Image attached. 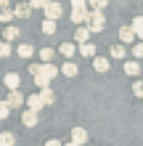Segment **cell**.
I'll return each mask as SVG.
<instances>
[{
    "mask_svg": "<svg viewBox=\"0 0 143 146\" xmlns=\"http://www.w3.org/2000/svg\"><path fill=\"white\" fill-rule=\"evenodd\" d=\"M132 56H135V61L143 58V45H135V48H132Z\"/></svg>",
    "mask_w": 143,
    "mask_h": 146,
    "instance_id": "obj_33",
    "label": "cell"
},
{
    "mask_svg": "<svg viewBox=\"0 0 143 146\" xmlns=\"http://www.w3.org/2000/svg\"><path fill=\"white\" fill-rule=\"evenodd\" d=\"M43 32H45V35H53V32H56V21L45 19V21H43Z\"/></svg>",
    "mask_w": 143,
    "mask_h": 146,
    "instance_id": "obj_27",
    "label": "cell"
},
{
    "mask_svg": "<svg viewBox=\"0 0 143 146\" xmlns=\"http://www.w3.org/2000/svg\"><path fill=\"white\" fill-rule=\"evenodd\" d=\"M35 85H37V88H50V80H48V77L45 74H35Z\"/></svg>",
    "mask_w": 143,
    "mask_h": 146,
    "instance_id": "obj_24",
    "label": "cell"
},
{
    "mask_svg": "<svg viewBox=\"0 0 143 146\" xmlns=\"http://www.w3.org/2000/svg\"><path fill=\"white\" fill-rule=\"evenodd\" d=\"M125 45H111V58H125Z\"/></svg>",
    "mask_w": 143,
    "mask_h": 146,
    "instance_id": "obj_25",
    "label": "cell"
},
{
    "mask_svg": "<svg viewBox=\"0 0 143 146\" xmlns=\"http://www.w3.org/2000/svg\"><path fill=\"white\" fill-rule=\"evenodd\" d=\"M37 98L43 101V106H48V104H53V101H56V96H53V90H50V88H40V96Z\"/></svg>",
    "mask_w": 143,
    "mask_h": 146,
    "instance_id": "obj_10",
    "label": "cell"
},
{
    "mask_svg": "<svg viewBox=\"0 0 143 146\" xmlns=\"http://www.w3.org/2000/svg\"><path fill=\"white\" fill-rule=\"evenodd\" d=\"M72 21H74V24H85V21H88V5L72 8Z\"/></svg>",
    "mask_w": 143,
    "mask_h": 146,
    "instance_id": "obj_6",
    "label": "cell"
},
{
    "mask_svg": "<svg viewBox=\"0 0 143 146\" xmlns=\"http://www.w3.org/2000/svg\"><path fill=\"white\" fill-rule=\"evenodd\" d=\"M16 53H19L21 58H29L32 53H35V48H32L29 42H24V45H19V48H16Z\"/></svg>",
    "mask_w": 143,
    "mask_h": 146,
    "instance_id": "obj_19",
    "label": "cell"
},
{
    "mask_svg": "<svg viewBox=\"0 0 143 146\" xmlns=\"http://www.w3.org/2000/svg\"><path fill=\"white\" fill-rule=\"evenodd\" d=\"M45 146H61V141H58V138H50V141H45Z\"/></svg>",
    "mask_w": 143,
    "mask_h": 146,
    "instance_id": "obj_35",
    "label": "cell"
},
{
    "mask_svg": "<svg viewBox=\"0 0 143 146\" xmlns=\"http://www.w3.org/2000/svg\"><path fill=\"white\" fill-rule=\"evenodd\" d=\"M8 3H11V0H0V8H8Z\"/></svg>",
    "mask_w": 143,
    "mask_h": 146,
    "instance_id": "obj_36",
    "label": "cell"
},
{
    "mask_svg": "<svg viewBox=\"0 0 143 146\" xmlns=\"http://www.w3.org/2000/svg\"><path fill=\"white\" fill-rule=\"evenodd\" d=\"M125 72H127V74H132V77H138V74H140V64L135 61V58H132V61H127V64H125Z\"/></svg>",
    "mask_w": 143,
    "mask_h": 146,
    "instance_id": "obj_16",
    "label": "cell"
},
{
    "mask_svg": "<svg viewBox=\"0 0 143 146\" xmlns=\"http://www.w3.org/2000/svg\"><path fill=\"white\" fill-rule=\"evenodd\" d=\"M80 53L88 56V58H93L96 56V45H93V42H82V45H80Z\"/></svg>",
    "mask_w": 143,
    "mask_h": 146,
    "instance_id": "obj_18",
    "label": "cell"
},
{
    "mask_svg": "<svg viewBox=\"0 0 143 146\" xmlns=\"http://www.w3.org/2000/svg\"><path fill=\"white\" fill-rule=\"evenodd\" d=\"M93 69L96 72H109V58H103V56H93Z\"/></svg>",
    "mask_w": 143,
    "mask_h": 146,
    "instance_id": "obj_9",
    "label": "cell"
},
{
    "mask_svg": "<svg viewBox=\"0 0 143 146\" xmlns=\"http://www.w3.org/2000/svg\"><path fill=\"white\" fill-rule=\"evenodd\" d=\"M119 40H122V42H132V40H135L132 29H130V27H122V29H119Z\"/></svg>",
    "mask_w": 143,
    "mask_h": 146,
    "instance_id": "obj_21",
    "label": "cell"
},
{
    "mask_svg": "<svg viewBox=\"0 0 143 146\" xmlns=\"http://www.w3.org/2000/svg\"><path fill=\"white\" fill-rule=\"evenodd\" d=\"M16 37H19V27L8 24V27H5V32H3V40H5V42H13Z\"/></svg>",
    "mask_w": 143,
    "mask_h": 146,
    "instance_id": "obj_12",
    "label": "cell"
},
{
    "mask_svg": "<svg viewBox=\"0 0 143 146\" xmlns=\"http://www.w3.org/2000/svg\"><path fill=\"white\" fill-rule=\"evenodd\" d=\"M21 122L27 125V127H35V125H37V111H29V109H27V111L21 114Z\"/></svg>",
    "mask_w": 143,
    "mask_h": 146,
    "instance_id": "obj_11",
    "label": "cell"
},
{
    "mask_svg": "<svg viewBox=\"0 0 143 146\" xmlns=\"http://www.w3.org/2000/svg\"><path fill=\"white\" fill-rule=\"evenodd\" d=\"M5 56H11V42L0 40V58H5Z\"/></svg>",
    "mask_w": 143,
    "mask_h": 146,
    "instance_id": "obj_29",
    "label": "cell"
},
{
    "mask_svg": "<svg viewBox=\"0 0 143 146\" xmlns=\"http://www.w3.org/2000/svg\"><path fill=\"white\" fill-rule=\"evenodd\" d=\"M5 104H8V109H19L24 104V96H21L19 90H11V93H8V98H5Z\"/></svg>",
    "mask_w": 143,
    "mask_h": 146,
    "instance_id": "obj_4",
    "label": "cell"
},
{
    "mask_svg": "<svg viewBox=\"0 0 143 146\" xmlns=\"http://www.w3.org/2000/svg\"><path fill=\"white\" fill-rule=\"evenodd\" d=\"M40 74H45L48 80H53V77L58 74V66H53V64H40Z\"/></svg>",
    "mask_w": 143,
    "mask_h": 146,
    "instance_id": "obj_13",
    "label": "cell"
},
{
    "mask_svg": "<svg viewBox=\"0 0 143 146\" xmlns=\"http://www.w3.org/2000/svg\"><path fill=\"white\" fill-rule=\"evenodd\" d=\"M45 3H48V0H29V8H45Z\"/></svg>",
    "mask_w": 143,
    "mask_h": 146,
    "instance_id": "obj_32",
    "label": "cell"
},
{
    "mask_svg": "<svg viewBox=\"0 0 143 146\" xmlns=\"http://www.w3.org/2000/svg\"><path fill=\"white\" fill-rule=\"evenodd\" d=\"M24 104L29 106V111H40V109H43V101L37 98V93H32V96H27V98H24Z\"/></svg>",
    "mask_w": 143,
    "mask_h": 146,
    "instance_id": "obj_8",
    "label": "cell"
},
{
    "mask_svg": "<svg viewBox=\"0 0 143 146\" xmlns=\"http://www.w3.org/2000/svg\"><path fill=\"white\" fill-rule=\"evenodd\" d=\"M29 11H32V8H29L27 3H16V8H11L13 19H27V16H29Z\"/></svg>",
    "mask_w": 143,
    "mask_h": 146,
    "instance_id": "obj_7",
    "label": "cell"
},
{
    "mask_svg": "<svg viewBox=\"0 0 143 146\" xmlns=\"http://www.w3.org/2000/svg\"><path fill=\"white\" fill-rule=\"evenodd\" d=\"M85 5H90L93 11H103V8L109 5V0H85Z\"/></svg>",
    "mask_w": 143,
    "mask_h": 146,
    "instance_id": "obj_22",
    "label": "cell"
},
{
    "mask_svg": "<svg viewBox=\"0 0 143 146\" xmlns=\"http://www.w3.org/2000/svg\"><path fill=\"white\" fill-rule=\"evenodd\" d=\"M58 50H61V56L72 58V56H74V50H77V48H74L72 42H61V45H58Z\"/></svg>",
    "mask_w": 143,
    "mask_h": 146,
    "instance_id": "obj_20",
    "label": "cell"
},
{
    "mask_svg": "<svg viewBox=\"0 0 143 146\" xmlns=\"http://www.w3.org/2000/svg\"><path fill=\"white\" fill-rule=\"evenodd\" d=\"M85 141H88V130H85V127H74V130H72V141H69V143L82 146Z\"/></svg>",
    "mask_w": 143,
    "mask_h": 146,
    "instance_id": "obj_5",
    "label": "cell"
},
{
    "mask_svg": "<svg viewBox=\"0 0 143 146\" xmlns=\"http://www.w3.org/2000/svg\"><path fill=\"white\" fill-rule=\"evenodd\" d=\"M3 21H13V13H11V8H0V24Z\"/></svg>",
    "mask_w": 143,
    "mask_h": 146,
    "instance_id": "obj_28",
    "label": "cell"
},
{
    "mask_svg": "<svg viewBox=\"0 0 143 146\" xmlns=\"http://www.w3.org/2000/svg\"><path fill=\"white\" fill-rule=\"evenodd\" d=\"M61 74L74 77V74H77V64H74V61H64V64H61Z\"/></svg>",
    "mask_w": 143,
    "mask_h": 146,
    "instance_id": "obj_15",
    "label": "cell"
},
{
    "mask_svg": "<svg viewBox=\"0 0 143 146\" xmlns=\"http://www.w3.org/2000/svg\"><path fill=\"white\" fill-rule=\"evenodd\" d=\"M88 37H90L88 27H77V32H74V40H77L80 45H82V42H88Z\"/></svg>",
    "mask_w": 143,
    "mask_h": 146,
    "instance_id": "obj_17",
    "label": "cell"
},
{
    "mask_svg": "<svg viewBox=\"0 0 143 146\" xmlns=\"http://www.w3.org/2000/svg\"><path fill=\"white\" fill-rule=\"evenodd\" d=\"M0 146H16L13 133H0Z\"/></svg>",
    "mask_w": 143,
    "mask_h": 146,
    "instance_id": "obj_23",
    "label": "cell"
},
{
    "mask_svg": "<svg viewBox=\"0 0 143 146\" xmlns=\"http://www.w3.org/2000/svg\"><path fill=\"white\" fill-rule=\"evenodd\" d=\"M130 29H132V35H135V37H143V16H135V19H132Z\"/></svg>",
    "mask_w": 143,
    "mask_h": 146,
    "instance_id": "obj_14",
    "label": "cell"
},
{
    "mask_svg": "<svg viewBox=\"0 0 143 146\" xmlns=\"http://www.w3.org/2000/svg\"><path fill=\"white\" fill-rule=\"evenodd\" d=\"M61 13H64L61 3H53V0H48V3H45V19L56 21V19H61Z\"/></svg>",
    "mask_w": 143,
    "mask_h": 146,
    "instance_id": "obj_2",
    "label": "cell"
},
{
    "mask_svg": "<svg viewBox=\"0 0 143 146\" xmlns=\"http://www.w3.org/2000/svg\"><path fill=\"white\" fill-rule=\"evenodd\" d=\"M3 82H5V88H8V90H19V85H21V77L16 74V72H8V74L3 77Z\"/></svg>",
    "mask_w": 143,
    "mask_h": 146,
    "instance_id": "obj_3",
    "label": "cell"
},
{
    "mask_svg": "<svg viewBox=\"0 0 143 146\" xmlns=\"http://www.w3.org/2000/svg\"><path fill=\"white\" fill-rule=\"evenodd\" d=\"M40 58H43V64H50V58H53V48H43V50H40Z\"/></svg>",
    "mask_w": 143,
    "mask_h": 146,
    "instance_id": "obj_26",
    "label": "cell"
},
{
    "mask_svg": "<svg viewBox=\"0 0 143 146\" xmlns=\"http://www.w3.org/2000/svg\"><path fill=\"white\" fill-rule=\"evenodd\" d=\"M8 111H11V109H8V104H5V101H0V119H5Z\"/></svg>",
    "mask_w": 143,
    "mask_h": 146,
    "instance_id": "obj_31",
    "label": "cell"
},
{
    "mask_svg": "<svg viewBox=\"0 0 143 146\" xmlns=\"http://www.w3.org/2000/svg\"><path fill=\"white\" fill-rule=\"evenodd\" d=\"M132 96H143V82H132Z\"/></svg>",
    "mask_w": 143,
    "mask_h": 146,
    "instance_id": "obj_30",
    "label": "cell"
},
{
    "mask_svg": "<svg viewBox=\"0 0 143 146\" xmlns=\"http://www.w3.org/2000/svg\"><path fill=\"white\" fill-rule=\"evenodd\" d=\"M88 32H103V27H106V16H103V11H88Z\"/></svg>",
    "mask_w": 143,
    "mask_h": 146,
    "instance_id": "obj_1",
    "label": "cell"
},
{
    "mask_svg": "<svg viewBox=\"0 0 143 146\" xmlns=\"http://www.w3.org/2000/svg\"><path fill=\"white\" fill-rule=\"evenodd\" d=\"M69 3H72V8H82V5H85V0H69Z\"/></svg>",
    "mask_w": 143,
    "mask_h": 146,
    "instance_id": "obj_34",
    "label": "cell"
},
{
    "mask_svg": "<svg viewBox=\"0 0 143 146\" xmlns=\"http://www.w3.org/2000/svg\"><path fill=\"white\" fill-rule=\"evenodd\" d=\"M61 146H74V143H61Z\"/></svg>",
    "mask_w": 143,
    "mask_h": 146,
    "instance_id": "obj_37",
    "label": "cell"
}]
</instances>
